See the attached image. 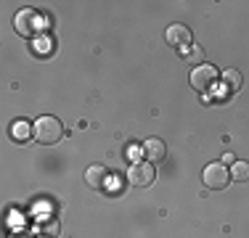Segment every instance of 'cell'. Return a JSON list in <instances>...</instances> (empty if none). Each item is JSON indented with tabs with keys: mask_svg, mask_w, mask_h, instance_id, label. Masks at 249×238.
Wrapping results in <instances>:
<instances>
[{
	"mask_svg": "<svg viewBox=\"0 0 249 238\" xmlns=\"http://www.w3.org/2000/svg\"><path fill=\"white\" fill-rule=\"evenodd\" d=\"M14 29H16V34H21V37H27V40L40 37L43 29H45V19H43V14L35 11V8H21L14 14Z\"/></svg>",
	"mask_w": 249,
	"mask_h": 238,
	"instance_id": "obj_1",
	"label": "cell"
},
{
	"mask_svg": "<svg viewBox=\"0 0 249 238\" xmlns=\"http://www.w3.org/2000/svg\"><path fill=\"white\" fill-rule=\"evenodd\" d=\"M32 138L40 146H53L64 138V124L56 117H37V122L32 124Z\"/></svg>",
	"mask_w": 249,
	"mask_h": 238,
	"instance_id": "obj_2",
	"label": "cell"
},
{
	"mask_svg": "<svg viewBox=\"0 0 249 238\" xmlns=\"http://www.w3.org/2000/svg\"><path fill=\"white\" fill-rule=\"evenodd\" d=\"M217 69L212 67V64H199L196 69H191V87L194 90H199V93H207V90H212L215 87V82H217Z\"/></svg>",
	"mask_w": 249,
	"mask_h": 238,
	"instance_id": "obj_3",
	"label": "cell"
},
{
	"mask_svg": "<svg viewBox=\"0 0 249 238\" xmlns=\"http://www.w3.org/2000/svg\"><path fill=\"white\" fill-rule=\"evenodd\" d=\"M201 180H204V186L210 190H223V188H228V183H231V172L225 170L223 162H215V164H207L204 167Z\"/></svg>",
	"mask_w": 249,
	"mask_h": 238,
	"instance_id": "obj_4",
	"label": "cell"
},
{
	"mask_svg": "<svg viewBox=\"0 0 249 238\" xmlns=\"http://www.w3.org/2000/svg\"><path fill=\"white\" fill-rule=\"evenodd\" d=\"M127 180L133 183L135 188H149L154 180H157V172H154L151 162H135L127 170Z\"/></svg>",
	"mask_w": 249,
	"mask_h": 238,
	"instance_id": "obj_5",
	"label": "cell"
},
{
	"mask_svg": "<svg viewBox=\"0 0 249 238\" xmlns=\"http://www.w3.org/2000/svg\"><path fill=\"white\" fill-rule=\"evenodd\" d=\"M164 40H167V45H173V48H188L191 40H194V34H191V29H188L186 24H170L167 32H164Z\"/></svg>",
	"mask_w": 249,
	"mask_h": 238,
	"instance_id": "obj_6",
	"label": "cell"
},
{
	"mask_svg": "<svg viewBox=\"0 0 249 238\" xmlns=\"http://www.w3.org/2000/svg\"><path fill=\"white\" fill-rule=\"evenodd\" d=\"M106 180H109V170H106L104 164H90V167L85 170V183H88V188L101 190V188H106Z\"/></svg>",
	"mask_w": 249,
	"mask_h": 238,
	"instance_id": "obj_7",
	"label": "cell"
},
{
	"mask_svg": "<svg viewBox=\"0 0 249 238\" xmlns=\"http://www.w3.org/2000/svg\"><path fill=\"white\" fill-rule=\"evenodd\" d=\"M143 153H146V159L154 164V162H164V156H167V148H164V140H159V138H149L143 143Z\"/></svg>",
	"mask_w": 249,
	"mask_h": 238,
	"instance_id": "obj_8",
	"label": "cell"
},
{
	"mask_svg": "<svg viewBox=\"0 0 249 238\" xmlns=\"http://www.w3.org/2000/svg\"><path fill=\"white\" fill-rule=\"evenodd\" d=\"M8 135H11V140L24 143V140L32 138V124H29L27 119H14V122H11V127H8Z\"/></svg>",
	"mask_w": 249,
	"mask_h": 238,
	"instance_id": "obj_9",
	"label": "cell"
},
{
	"mask_svg": "<svg viewBox=\"0 0 249 238\" xmlns=\"http://www.w3.org/2000/svg\"><path fill=\"white\" fill-rule=\"evenodd\" d=\"M241 74L236 69H225L223 71V85H225V90H231V93H236V90H241Z\"/></svg>",
	"mask_w": 249,
	"mask_h": 238,
	"instance_id": "obj_10",
	"label": "cell"
},
{
	"mask_svg": "<svg viewBox=\"0 0 249 238\" xmlns=\"http://www.w3.org/2000/svg\"><path fill=\"white\" fill-rule=\"evenodd\" d=\"M231 180L247 183L249 180V164L247 162H233V164H231Z\"/></svg>",
	"mask_w": 249,
	"mask_h": 238,
	"instance_id": "obj_11",
	"label": "cell"
},
{
	"mask_svg": "<svg viewBox=\"0 0 249 238\" xmlns=\"http://www.w3.org/2000/svg\"><path fill=\"white\" fill-rule=\"evenodd\" d=\"M180 56L186 58L188 64H196V67H199L201 61H204V51H201L199 45H188V48H183V51H180Z\"/></svg>",
	"mask_w": 249,
	"mask_h": 238,
	"instance_id": "obj_12",
	"label": "cell"
},
{
	"mask_svg": "<svg viewBox=\"0 0 249 238\" xmlns=\"http://www.w3.org/2000/svg\"><path fill=\"white\" fill-rule=\"evenodd\" d=\"M223 162H225V164H233V162H236L233 153H223Z\"/></svg>",
	"mask_w": 249,
	"mask_h": 238,
	"instance_id": "obj_13",
	"label": "cell"
},
{
	"mask_svg": "<svg viewBox=\"0 0 249 238\" xmlns=\"http://www.w3.org/2000/svg\"><path fill=\"white\" fill-rule=\"evenodd\" d=\"M11 238H32V236H29V233H14Z\"/></svg>",
	"mask_w": 249,
	"mask_h": 238,
	"instance_id": "obj_14",
	"label": "cell"
}]
</instances>
